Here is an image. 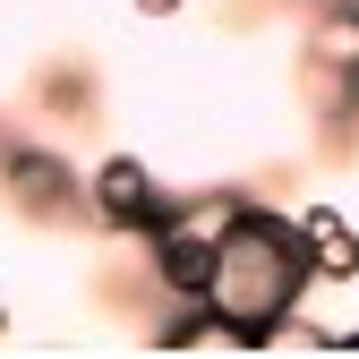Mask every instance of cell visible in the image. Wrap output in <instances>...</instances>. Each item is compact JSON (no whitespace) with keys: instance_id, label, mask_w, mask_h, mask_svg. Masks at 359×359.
<instances>
[{"instance_id":"2","label":"cell","mask_w":359,"mask_h":359,"mask_svg":"<svg viewBox=\"0 0 359 359\" xmlns=\"http://www.w3.org/2000/svg\"><path fill=\"white\" fill-rule=\"evenodd\" d=\"M248 197H231V189H205V197H171V214L154 222V283L171 291V299H189L197 283H205V265H214V248H222V231H231V214H240Z\"/></svg>"},{"instance_id":"5","label":"cell","mask_w":359,"mask_h":359,"mask_svg":"<svg viewBox=\"0 0 359 359\" xmlns=\"http://www.w3.org/2000/svg\"><path fill=\"white\" fill-rule=\"evenodd\" d=\"M299 248L308 265H317V283H359V222L342 205H299Z\"/></svg>"},{"instance_id":"7","label":"cell","mask_w":359,"mask_h":359,"mask_svg":"<svg viewBox=\"0 0 359 359\" xmlns=\"http://www.w3.org/2000/svg\"><path fill=\"white\" fill-rule=\"evenodd\" d=\"M43 103H52V111H86V77H77V69H60L52 86H43Z\"/></svg>"},{"instance_id":"1","label":"cell","mask_w":359,"mask_h":359,"mask_svg":"<svg viewBox=\"0 0 359 359\" xmlns=\"http://www.w3.org/2000/svg\"><path fill=\"white\" fill-rule=\"evenodd\" d=\"M308 283H317V265L299 248V222L274 214V205H240L222 248H214V265H205V283H197V299L222 308V317L240 325V342L257 351V342H274L291 325V308L308 299Z\"/></svg>"},{"instance_id":"6","label":"cell","mask_w":359,"mask_h":359,"mask_svg":"<svg viewBox=\"0 0 359 359\" xmlns=\"http://www.w3.org/2000/svg\"><path fill=\"white\" fill-rule=\"evenodd\" d=\"M163 342H171V351H197V342H214V351H248V342H240V325L222 317V308H205L197 291L163 317Z\"/></svg>"},{"instance_id":"4","label":"cell","mask_w":359,"mask_h":359,"mask_svg":"<svg viewBox=\"0 0 359 359\" xmlns=\"http://www.w3.org/2000/svg\"><path fill=\"white\" fill-rule=\"evenodd\" d=\"M0 189H9V205H18L26 222H60V214L86 205V180H77L52 146H9V137H0Z\"/></svg>"},{"instance_id":"3","label":"cell","mask_w":359,"mask_h":359,"mask_svg":"<svg viewBox=\"0 0 359 359\" xmlns=\"http://www.w3.org/2000/svg\"><path fill=\"white\" fill-rule=\"evenodd\" d=\"M86 205H95V222L103 231H128V240H146L154 222L171 214V189L137 163V154H103L95 163V180H86Z\"/></svg>"},{"instance_id":"8","label":"cell","mask_w":359,"mask_h":359,"mask_svg":"<svg viewBox=\"0 0 359 359\" xmlns=\"http://www.w3.org/2000/svg\"><path fill=\"white\" fill-rule=\"evenodd\" d=\"M180 9V0H137V18H171Z\"/></svg>"}]
</instances>
